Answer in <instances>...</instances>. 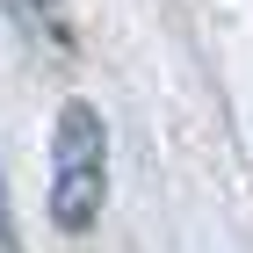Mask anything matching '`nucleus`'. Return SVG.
Segmentation results:
<instances>
[{"label": "nucleus", "instance_id": "3", "mask_svg": "<svg viewBox=\"0 0 253 253\" xmlns=\"http://www.w3.org/2000/svg\"><path fill=\"white\" fill-rule=\"evenodd\" d=\"M0 253H22V239H15V210H7V181H0Z\"/></svg>", "mask_w": 253, "mask_h": 253}, {"label": "nucleus", "instance_id": "2", "mask_svg": "<svg viewBox=\"0 0 253 253\" xmlns=\"http://www.w3.org/2000/svg\"><path fill=\"white\" fill-rule=\"evenodd\" d=\"M7 7V22L22 29V43L29 51H43V58H73V22H65V0H0Z\"/></svg>", "mask_w": 253, "mask_h": 253}, {"label": "nucleus", "instance_id": "1", "mask_svg": "<svg viewBox=\"0 0 253 253\" xmlns=\"http://www.w3.org/2000/svg\"><path fill=\"white\" fill-rule=\"evenodd\" d=\"M109 195V130H101L94 101H65L58 130H51V224L87 232Z\"/></svg>", "mask_w": 253, "mask_h": 253}]
</instances>
